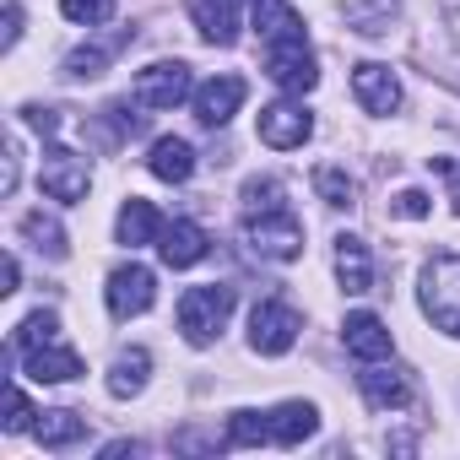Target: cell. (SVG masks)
<instances>
[{"label":"cell","mask_w":460,"mask_h":460,"mask_svg":"<svg viewBox=\"0 0 460 460\" xmlns=\"http://www.w3.org/2000/svg\"><path fill=\"white\" fill-rule=\"evenodd\" d=\"M395 17H401V0H347V28L363 39H385Z\"/></svg>","instance_id":"23"},{"label":"cell","mask_w":460,"mask_h":460,"mask_svg":"<svg viewBox=\"0 0 460 460\" xmlns=\"http://www.w3.org/2000/svg\"><path fill=\"white\" fill-rule=\"evenodd\" d=\"M146 168H152V179H163V184H184V179L195 173V146H190L184 136H157Z\"/></svg>","instance_id":"20"},{"label":"cell","mask_w":460,"mask_h":460,"mask_svg":"<svg viewBox=\"0 0 460 460\" xmlns=\"http://www.w3.org/2000/svg\"><path fill=\"white\" fill-rule=\"evenodd\" d=\"M341 341H347V352L358 358V363H379V358H390V331H385V320L379 314H368V309H358V314H347V325H341Z\"/></svg>","instance_id":"15"},{"label":"cell","mask_w":460,"mask_h":460,"mask_svg":"<svg viewBox=\"0 0 460 460\" xmlns=\"http://www.w3.org/2000/svg\"><path fill=\"white\" fill-rule=\"evenodd\" d=\"M163 217H157V206L152 200H141V195H130L125 206H119V222H114V234H119V244H130V250H141V244H157L163 239Z\"/></svg>","instance_id":"19"},{"label":"cell","mask_w":460,"mask_h":460,"mask_svg":"<svg viewBox=\"0 0 460 460\" xmlns=\"http://www.w3.org/2000/svg\"><path fill=\"white\" fill-rule=\"evenodd\" d=\"M298 331H304V320H298L293 304L266 298V304H255V314H250V347H255L261 358H282V352H293Z\"/></svg>","instance_id":"5"},{"label":"cell","mask_w":460,"mask_h":460,"mask_svg":"<svg viewBox=\"0 0 460 460\" xmlns=\"http://www.w3.org/2000/svg\"><path fill=\"white\" fill-rule=\"evenodd\" d=\"M22 288V266H17V255L6 261V288H0V293H17Z\"/></svg>","instance_id":"37"},{"label":"cell","mask_w":460,"mask_h":460,"mask_svg":"<svg viewBox=\"0 0 460 460\" xmlns=\"http://www.w3.org/2000/svg\"><path fill=\"white\" fill-rule=\"evenodd\" d=\"M17 163H22V141L12 136V141H6V195L17 190Z\"/></svg>","instance_id":"35"},{"label":"cell","mask_w":460,"mask_h":460,"mask_svg":"<svg viewBox=\"0 0 460 460\" xmlns=\"http://www.w3.org/2000/svg\"><path fill=\"white\" fill-rule=\"evenodd\" d=\"M184 6H190L206 44H217V49L239 44V0H184Z\"/></svg>","instance_id":"13"},{"label":"cell","mask_w":460,"mask_h":460,"mask_svg":"<svg viewBox=\"0 0 460 460\" xmlns=\"http://www.w3.org/2000/svg\"><path fill=\"white\" fill-rule=\"evenodd\" d=\"M417 298L444 336H460V255H433L417 277Z\"/></svg>","instance_id":"1"},{"label":"cell","mask_w":460,"mask_h":460,"mask_svg":"<svg viewBox=\"0 0 460 460\" xmlns=\"http://www.w3.org/2000/svg\"><path fill=\"white\" fill-rule=\"evenodd\" d=\"M428 168L449 184V200H455V211H460V163H455V157H428Z\"/></svg>","instance_id":"32"},{"label":"cell","mask_w":460,"mask_h":460,"mask_svg":"<svg viewBox=\"0 0 460 460\" xmlns=\"http://www.w3.org/2000/svg\"><path fill=\"white\" fill-rule=\"evenodd\" d=\"M244 76H211V82H200L195 87V119L206 125V130H222L227 119L239 114V103H244Z\"/></svg>","instance_id":"11"},{"label":"cell","mask_w":460,"mask_h":460,"mask_svg":"<svg viewBox=\"0 0 460 460\" xmlns=\"http://www.w3.org/2000/svg\"><path fill=\"white\" fill-rule=\"evenodd\" d=\"M60 12L76 22V28H103L114 17V0H60Z\"/></svg>","instance_id":"29"},{"label":"cell","mask_w":460,"mask_h":460,"mask_svg":"<svg viewBox=\"0 0 460 460\" xmlns=\"http://www.w3.org/2000/svg\"><path fill=\"white\" fill-rule=\"evenodd\" d=\"M22 119H28L33 130H44V136H55V130H60V114H55V109H22Z\"/></svg>","instance_id":"33"},{"label":"cell","mask_w":460,"mask_h":460,"mask_svg":"<svg viewBox=\"0 0 460 460\" xmlns=\"http://www.w3.org/2000/svg\"><path fill=\"white\" fill-rule=\"evenodd\" d=\"M206 250H211V239H206V227H195V222H168L163 239H157V255H163V266H173V271L206 261Z\"/></svg>","instance_id":"17"},{"label":"cell","mask_w":460,"mask_h":460,"mask_svg":"<svg viewBox=\"0 0 460 460\" xmlns=\"http://www.w3.org/2000/svg\"><path fill=\"white\" fill-rule=\"evenodd\" d=\"M390 211H395V217H428V211H433V200H428L422 190H401V195L390 200Z\"/></svg>","instance_id":"31"},{"label":"cell","mask_w":460,"mask_h":460,"mask_svg":"<svg viewBox=\"0 0 460 460\" xmlns=\"http://www.w3.org/2000/svg\"><path fill=\"white\" fill-rule=\"evenodd\" d=\"M277 206H288V184L282 179H244V217L277 211Z\"/></svg>","instance_id":"28"},{"label":"cell","mask_w":460,"mask_h":460,"mask_svg":"<svg viewBox=\"0 0 460 460\" xmlns=\"http://www.w3.org/2000/svg\"><path fill=\"white\" fill-rule=\"evenodd\" d=\"M261 49H266V76H271L282 93H293V98L314 93V82H320V66H314V49H309V39H304V33L266 39Z\"/></svg>","instance_id":"4"},{"label":"cell","mask_w":460,"mask_h":460,"mask_svg":"<svg viewBox=\"0 0 460 460\" xmlns=\"http://www.w3.org/2000/svg\"><path fill=\"white\" fill-rule=\"evenodd\" d=\"M39 184H44V195H49V200H66V206H76V200L87 195L93 173H87V163H82L76 152H66V146H44Z\"/></svg>","instance_id":"7"},{"label":"cell","mask_w":460,"mask_h":460,"mask_svg":"<svg viewBox=\"0 0 460 460\" xmlns=\"http://www.w3.org/2000/svg\"><path fill=\"white\" fill-rule=\"evenodd\" d=\"M33 433H39V444H44V449H71V444H82V438H87V417H82V411L55 406V411H44V417L33 422Z\"/></svg>","instance_id":"22"},{"label":"cell","mask_w":460,"mask_h":460,"mask_svg":"<svg viewBox=\"0 0 460 460\" xmlns=\"http://www.w3.org/2000/svg\"><path fill=\"white\" fill-rule=\"evenodd\" d=\"M33 422H39V411H33V406H28V395L12 385V417H6V433H28Z\"/></svg>","instance_id":"30"},{"label":"cell","mask_w":460,"mask_h":460,"mask_svg":"<svg viewBox=\"0 0 460 460\" xmlns=\"http://www.w3.org/2000/svg\"><path fill=\"white\" fill-rule=\"evenodd\" d=\"M336 282L341 293H374V261H368V244L358 234H341L336 239Z\"/></svg>","instance_id":"18"},{"label":"cell","mask_w":460,"mask_h":460,"mask_svg":"<svg viewBox=\"0 0 460 460\" xmlns=\"http://www.w3.org/2000/svg\"><path fill=\"white\" fill-rule=\"evenodd\" d=\"M17 39H22V6L6 0V49H17Z\"/></svg>","instance_id":"34"},{"label":"cell","mask_w":460,"mask_h":460,"mask_svg":"<svg viewBox=\"0 0 460 460\" xmlns=\"http://www.w3.org/2000/svg\"><path fill=\"white\" fill-rule=\"evenodd\" d=\"M352 93H358V103H363L368 114H395V109H401V82H395V71L379 66V60L352 66Z\"/></svg>","instance_id":"12"},{"label":"cell","mask_w":460,"mask_h":460,"mask_svg":"<svg viewBox=\"0 0 460 460\" xmlns=\"http://www.w3.org/2000/svg\"><path fill=\"white\" fill-rule=\"evenodd\" d=\"M314 190H320V200H325V206H336V211H341V206H347V211L358 206V200H352V195H358V184H352V179H347V168H336V163H325V168L314 173Z\"/></svg>","instance_id":"27"},{"label":"cell","mask_w":460,"mask_h":460,"mask_svg":"<svg viewBox=\"0 0 460 460\" xmlns=\"http://www.w3.org/2000/svg\"><path fill=\"white\" fill-rule=\"evenodd\" d=\"M314 433H320V411H314L309 401H282V406L271 411V444L298 449V444L314 438Z\"/></svg>","instance_id":"21"},{"label":"cell","mask_w":460,"mask_h":460,"mask_svg":"<svg viewBox=\"0 0 460 460\" xmlns=\"http://www.w3.org/2000/svg\"><path fill=\"white\" fill-rule=\"evenodd\" d=\"M22 239H28L39 255H49V261H66V250H71V244H66V227H60L49 211H28V217H22Z\"/></svg>","instance_id":"25"},{"label":"cell","mask_w":460,"mask_h":460,"mask_svg":"<svg viewBox=\"0 0 460 460\" xmlns=\"http://www.w3.org/2000/svg\"><path fill=\"white\" fill-rule=\"evenodd\" d=\"M227 314H234V288L222 282H206V288H190L179 298V336L190 347H211L227 325Z\"/></svg>","instance_id":"2"},{"label":"cell","mask_w":460,"mask_h":460,"mask_svg":"<svg viewBox=\"0 0 460 460\" xmlns=\"http://www.w3.org/2000/svg\"><path fill=\"white\" fill-rule=\"evenodd\" d=\"M358 390H363V401H368L374 411H401V406L411 401V379H406L401 368H379V363H368V368L358 374Z\"/></svg>","instance_id":"16"},{"label":"cell","mask_w":460,"mask_h":460,"mask_svg":"<svg viewBox=\"0 0 460 460\" xmlns=\"http://www.w3.org/2000/svg\"><path fill=\"white\" fill-rule=\"evenodd\" d=\"M146 374H152V358H146V347H130V352H119V358H114V368H109V395H119V401L141 395V390H146Z\"/></svg>","instance_id":"24"},{"label":"cell","mask_w":460,"mask_h":460,"mask_svg":"<svg viewBox=\"0 0 460 460\" xmlns=\"http://www.w3.org/2000/svg\"><path fill=\"white\" fill-rule=\"evenodd\" d=\"M130 44H136V28H119V33H109V39L82 44V49H71V55H66V76H71V82L103 76V71H109V60H114L119 49H130Z\"/></svg>","instance_id":"14"},{"label":"cell","mask_w":460,"mask_h":460,"mask_svg":"<svg viewBox=\"0 0 460 460\" xmlns=\"http://www.w3.org/2000/svg\"><path fill=\"white\" fill-rule=\"evenodd\" d=\"M130 98H136L141 109H179V103L190 98V66H184V60H157V66L136 71Z\"/></svg>","instance_id":"6"},{"label":"cell","mask_w":460,"mask_h":460,"mask_svg":"<svg viewBox=\"0 0 460 460\" xmlns=\"http://www.w3.org/2000/svg\"><path fill=\"white\" fill-rule=\"evenodd\" d=\"M227 449H255V444H271V411H234L227 417V433H222Z\"/></svg>","instance_id":"26"},{"label":"cell","mask_w":460,"mask_h":460,"mask_svg":"<svg viewBox=\"0 0 460 460\" xmlns=\"http://www.w3.org/2000/svg\"><path fill=\"white\" fill-rule=\"evenodd\" d=\"M244 244L261 261H298L304 255V222H298L293 206L255 211V217H244Z\"/></svg>","instance_id":"3"},{"label":"cell","mask_w":460,"mask_h":460,"mask_svg":"<svg viewBox=\"0 0 460 460\" xmlns=\"http://www.w3.org/2000/svg\"><path fill=\"white\" fill-rule=\"evenodd\" d=\"M314 136V114L304 109V103H266L261 109V141L266 146H277V152H293V146H304Z\"/></svg>","instance_id":"9"},{"label":"cell","mask_w":460,"mask_h":460,"mask_svg":"<svg viewBox=\"0 0 460 460\" xmlns=\"http://www.w3.org/2000/svg\"><path fill=\"white\" fill-rule=\"evenodd\" d=\"M119 455H141V444H130V438H114V444H103V460H119Z\"/></svg>","instance_id":"36"},{"label":"cell","mask_w":460,"mask_h":460,"mask_svg":"<svg viewBox=\"0 0 460 460\" xmlns=\"http://www.w3.org/2000/svg\"><path fill=\"white\" fill-rule=\"evenodd\" d=\"M17 358H22V374H28L33 385H71V379H82V358H76L60 336L28 347V352H17Z\"/></svg>","instance_id":"10"},{"label":"cell","mask_w":460,"mask_h":460,"mask_svg":"<svg viewBox=\"0 0 460 460\" xmlns=\"http://www.w3.org/2000/svg\"><path fill=\"white\" fill-rule=\"evenodd\" d=\"M103 298H109V314L114 320H130V314H146L152 309V298H157V277L146 271V266H114L109 271V288H103Z\"/></svg>","instance_id":"8"}]
</instances>
